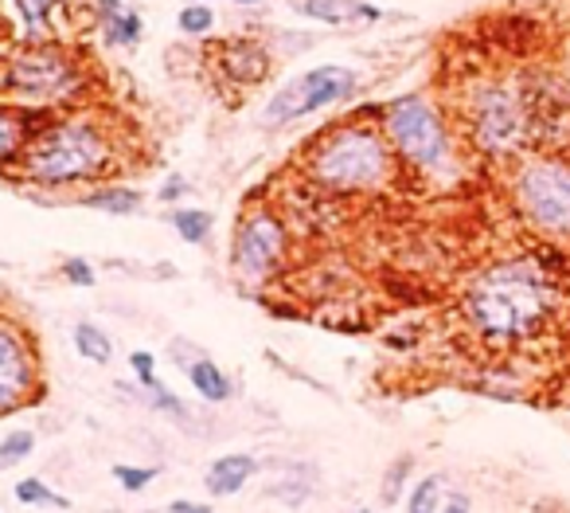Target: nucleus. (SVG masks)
<instances>
[{
    "label": "nucleus",
    "instance_id": "33",
    "mask_svg": "<svg viewBox=\"0 0 570 513\" xmlns=\"http://www.w3.org/2000/svg\"><path fill=\"white\" fill-rule=\"evenodd\" d=\"M168 513H215V510L207 502H192V498H173Z\"/></svg>",
    "mask_w": 570,
    "mask_h": 513
},
{
    "label": "nucleus",
    "instance_id": "3",
    "mask_svg": "<svg viewBox=\"0 0 570 513\" xmlns=\"http://www.w3.org/2000/svg\"><path fill=\"white\" fill-rule=\"evenodd\" d=\"M398 158L383 126L371 122H344L313 141L305 153V177L332 197H359V192H379L395 180Z\"/></svg>",
    "mask_w": 570,
    "mask_h": 513
},
{
    "label": "nucleus",
    "instance_id": "24",
    "mask_svg": "<svg viewBox=\"0 0 570 513\" xmlns=\"http://www.w3.org/2000/svg\"><path fill=\"white\" fill-rule=\"evenodd\" d=\"M410 474H415V454H398L395 463L383 471V486H379V502L383 505H398V498L410 486Z\"/></svg>",
    "mask_w": 570,
    "mask_h": 513
},
{
    "label": "nucleus",
    "instance_id": "28",
    "mask_svg": "<svg viewBox=\"0 0 570 513\" xmlns=\"http://www.w3.org/2000/svg\"><path fill=\"white\" fill-rule=\"evenodd\" d=\"M180 32H185V36H207V32L215 28V9H207V4H200V0H195V4H185V9H180Z\"/></svg>",
    "mask_w": 570,
    "mask_h": 513
},
{
    "label": "nucleus",
    "instance_id": "1",
    "mask_svg": "<svg viewBox=\"0 0 570 513\" xmlns=\"http://www.w3.org/2000/svg\"><path fill=\"white\" fill-rule=\"evenodd\" d=\"M122 146L102 114L90 110H63L31 134L20 153L16 177L43 192H71V188L102 185L117 168Z\"/></svg>",
    "mask_w": 570,
    "mask_h": 513
},
{
    "label": "nucleus",
    "instance_id": "25",
    "mask_svg": "<svg viewBox=\"0 0 570 513\" xmlns=\"http://www.w3.org/2000/svg\"><path fill=\"white\" fill-rule=\"evenodd\" d=\"M55 9H59V0H16L20 21H24V32H28L31 40L48 32V24H51V16H55Z\"/></svg>",
    "mask_w": 570,
    "mask_h": 513
},
{
    "label": "nucleus",
    "instance_id": "26",
    "mask_svg": "<svg viewBox=\"0 0 570 513\" xmlns=\"http://www.w3.org/2000/svg\"><path fill=\"white\" fill-rule=\"evenodd\" d=\"M31 451H36V431H9L0 439V471L28 463Z\"/></svg>",
    "mask_w": 570,
    "mask_h": 513
},
{
    "label": "nucleus",
    "instance_id": "17",
    "mask_svg": "<svg viewBox=\"0 0 570 513\" xmlns=\"http://www.w3.org/2000/svg\"><path fill=\"white\" fill-rule=\"evenodd\" d=\"M185 373H188V385H192V392L200 396L203 404H227V400L235 396L231 376L223 373V368L215 365V361H212L207 353L195 356V361L185 368Z\"/></svg>",
    "mask_w": 570,
    "mask_h": 513
},
{
    "label": "nucleus",
    "instance_id": "5",
    "mask_svg": "<svg viewBox=\"0 0 570 513\" xmlns=\"http://www.w3.org/2000/svg\"><path fill=\"white\" fill-rule=\"evenodd\" d=\"M383 134L395 149V158L426 177H442L454 168V141L438 114L422 95H406L383 110Z\"/></svg>",
    "mask_w": 570,
    "mask_h": 513
},
{
    "label": "nucleus",
    "instance_id": "31",
    "mask_svg": "<svg viewBox=\"0 0 570 513\" xmlns=\"http://www.w3.org/2000/svg\"><path fill=\"white\" fill-rule=\"evenodd\" d=\"M188 180L180 177V173H173V177H165V185L156 188V200H161V204H180V200L188 197Z\"/></svg>",
    "mask_w": 570,
    "mask_h": 513
},
{
    "label": "nucleus",
    "instance_id": "6",
    "mask_svg": "<svg viewBox=\"0 0 570 513\" xmlns=\"http://www.w3.org/2000/svg\"><path fill=\"white\" fill-rule=\"evenodd\" d=\"M356 90H359L356 71L340 67V63H320V67L301 71V75H293L290 83H281L274 90L266 110H262V126L266 129L293 126V122L313 118L320 110L356 99Z\"/></svg>",
    "mask_w": 570,
    "mask_h": 513
},
{
    "label": "nucleus",
    "instance_id": "9",
    "mask_svg": "<svg viewBox=\"0 0 570 513\" xmlns=\"http://www.w3.org/2000/svg\"><path fill=\"white\" fill-rule=\"evenodd\" d=\"M516 204L535 227L570 236V165L567 161H528L516 173Z\"/></svg>",
    "mask_w": 570,
    "mask_h": 513
},
{
    "label": "nucleus",
    "instance_id": "12",
    "mask_svg": "<svg viewBox=\"0 0 570 513\" xmlns=\"http://www.w3.org/2000/svg\"><path fill=\"white\" fill-rule=\"evenodd\" d=\"M55 114H43V110H24V107H12V102H0V173L20 165V153L24 146L31 141L39 126Z\"/></svg>",
    "mask_w": 570,
    "mask_h": 513
},
{
    "label": "nucleus",
    "instance_id": "18",
    "mask_svg": "<svg viewBox=\"0 0 570 513\" xmlns=\"http://www.w3.org/2000/svg\"><path fill=\"white\" fill-rule=\"evenodd\" d=\"M313 483H317V471H305V463H293L286 466V474H281L278 483L266 486V498L290 505V510H301L305 498L313 493Z\"/></svg>",
    "mask_w": 570,
    "mask_h": 513
},
{
    "label": "nucleus",
    "instance_id": "27",
    "mask_svg": "<svg viewBox=\"0 0 570 513\" xmlns=\"http://www.w3.org/2000/svg\"><path fill=\"white\" fill-rule=\"evenodd\" d=\"M110 478L126 493H141L145 486H153L161 478V466H129V463H117L110 466Z\"/></svg>",
    "mask_w": 570,
    "mask_h": 513
},
{
    "label": "nucleus",
    "instance_id": "8",
    "mask_svg": "<svg viewBox=\"0 0 570 513\" xmlns=\"http://www.w3.org/2000/svg\"><path fill=\"white\" fill-rule=\"evenodd\" d=\"M290 259V227L274 208H251L242 212L231 239V267L235 278L246 287L270 283Z\"/></svg>",
    "mask_w": 570,
    "mask_h": 513
},
{
    "label": "nucleus",
    "instance_id": "11",
    "mask_svg": "<svg viewBox=\"0 0 570 513\" xmlns=\"http://www.w3.org/2000/svg\"><path fill=\"white\" fill-rule=\"evenodd\" d=\"M215 67L235 87H258L270 79V51L258 40H227L215 51Z\"/></svg>",
    "mask_w": 570,
    "mask_h": 513
},
{
    "label": "nucleus",
    "instance_id": "22",
    "mask_svg": "<svg viewBox=\"0 0 570 513\" xmlns=\"http://www.w3.org/2000/svg\"><path fill=\"white\" fill-rule=\"evenodd\" d=\"M141 392H145V404L153 408V412L168 415V420H176V424H192V412H188V404L165 385V380H161V376L145 380V385H141Z\"/></svg>",
    "mask_w": 570,
    "mask_h": 513
},
{
    "label": "nucleus",
    "instance_id": "21",
    "mask_svg": "<svg viewBox=\"0 0 570 513\" xmlns=\"http://www.w3.org/2000/svg\"><path fill=\"white\" fill-rule=\"evenodd\" d=\"M12 493H16L20 505H31V510H71V498H63L59 490H51L43 478H36V474H28V478H20L16 486H12Z\"/></svg>",
    "mask_w": 570,
    "mask_h": 513
},
{
    "label": "nucleus",
    "instance_id": "37",
    "mask_svg": "<svg viewBox=\"0 0 570 513\" xmlns=\"http://www.w3.org/2000/svg\"><path fill=\"white\" fill-rule=\"evenodd\" d=\"M0 295H4V290H0Z\"/></svg>",
    "mask_w": 570,
    "mask_h": 513
},
{
    "label": "nucleus",
    "instance_id": "32",
    "mask_svg": "<svg viewBox=\"0 0 570 513\" xmlns=\"http://www.w3.org/2000/svg\"><path fill=\"white\" fill-rule=\"evenodd\" d=\"M438 513H473V498H469L465 490H449Z\"/></svg>",
    "mask_w": 570,
    "mask_h": 513
},
{
    "label": "nucleus",
    "instance_id": "36",
    "mask_svg": "<svg viewBox=\"0 0 570 513\" xmlns=\"http://www.w3.org/2000/svg\"><path fill=\"white\" fill-rule=\"evenodd\" d=\"M200 4H207V0H200Z\"/></svg>",
    "mask_w": 570,
    "mask_h": 513
},
{
    "label": "nucleus",
    "instance_id": "7",
    "mask_svg": "<svg viewBox=\"0 0 570 513\" xmlns=\"http://www.w3.org/2000/svg\"><path fill=\"white\" fill-rule=\"evenodd\" d=\"M43 356L31 326L0 310V420L43 400Z\"/></svg>",
    "mask_w": 570,
    "mask_h": 513
},
{
    "label": "nucleus",
    "instance_id": "30",
    "mask_svg": "<svg viewBox=\"0 0 570 513\" xmlns=\"http://www.w3.org/2000/svg\"><path fill=\"white\" fill-rule=\"evenodd\" d=\"M129 368H134L137 385H145V380L156 376V356L149 353V349H134V353H129Z\"/></svg>",
    "mask_w": 570,
    "mask_h": 513
},
{
    "label": "nucleus",
    "instance_id": "15",
    "mask_svg": "<svg viewBox=\"0 0 570 513\" xmlns=\"http://www.w3.org/2000/svg\"><path fill=\"white\" fill-rule=\"evenodd\" d=\"M301 12L329 28H356V24H376L383 12L364 0H301Z\"/></svg>",
    "mask_w": 570,
    "mask_h": 513
},
{
    "label": "nucleus",
    "instance_id": "20",
    "mask_svg": "<svg viewBox=\"0 0 570 513\" xmlns=\"http://www.w3.org/2000/svg\"><path fill=\"white\" fill-rule=\"evenodd\" d=\"M71 341H75V353L83 356V361H90V365H110V361H114V341H110L106 329L94 326V322H78Z\"/></svg>",
    "mask_w": 570,
    "mask_h": 513
},
{
    "label": "nucleus",
    "instance_id": "16",
    "mask_svg": "<svg viewBox=\"0 0 570 513\" xmlns=\"http://www.w3.org/2000/svg\"><path fill=\"white\" fill-rule=\"evenodd\" d=\"M83 208H94V212H106V216H137L141 204H145V192L134 185H98L87 188L78 197Z\"/></svg>",
    "mask_w": 570,
    "mask_h": 513
},
{
    "label": "nucleus",
    "instance_id": "35",
    "mask_svg": "<svg viewBox=\"0 0 570 513\" xmlns=\"http://www.w3.org/2000/svg\"><path fill=\"white\" fill-rule=\"evenodd\" d=\"M352 513H371V510H352Z\"/></svg>",
    "mask_w": 570,
    "mask_h": 513
},
{
    "label": "nucleus",
    "instance_id": "4",
    "mask_svg": "<svg viewBox=\"0 0 570 513\" xmlns=\"http://www.w3.org/2000/svg\"><path fill=\"white\" fill-rule=\"evenodd\" d=\"M90 87L87 67L59 43L31 40L0 63V102L43 114H63L75 107Z\"/></svg>",
    "mask_w": 570,
    "mask_h": 513
},
{
    "label": "nucleus",
    "instance_id": "10",
    "mask_svg": "<svg viewBox=\"0 0 570 513\" xmlns=\"http://www.w3.org/2000/svg\"><path fill=\"white\" fill-rule=\"evenodd\" d=\"M523 126H528V114H523L520 99L508 87H481L473 95L469 129H473L477 149L493 153V158L512 153L523 141Z\"/></svg>",
    "mask_w": 570,
    "mask_h": 513
},
{
    "label": "nucleus",
    "instance_id": "14",
    "mask_svg": "<svg viewBox=\"0 0 570 513\" xmlns=\"http://www.w3.org/2000/svg\"><path fill=\"white\" fill-rule=\"evenodd\" d=\"M94 21L110 48H134L141 43V16L122 0H94Z\"/></svg>",
    "mask_w": 570,
    "mask_h": 513
},
{
    "label": "nucleus",
    "instance_id": "19",
    "mask_svg": "<svg viewBox=\"0 0 570 513\" xmlns=\"http://www.w3.org/2000/svg\"><path fill=\"white\" fill-rule=\"evenodd\" d=\"M168 224L176 227V236L185 239V243H192V247H203L207 239H212V232H215V216L207 212V208L176 204L173 212H168Z\"/></svg>",
    "mask_w": 570,
    "mask_h": 513
},
{
    "label": "nucleus",
    "instance_id": "23",
    "mask_svg": "<svg viewBox=\"0 0 570 513\" xmlns=\"http://www.w3.org/2000/svg\"><path fill=\"white\" fill-rule=\"evenodd\" d=\"M445 502V478L442 474H426L406 493V513H438Z\"/></svg>",
    "mask_w": 570,
    "mask_h": 513
},
{
    "label": "nucleus",
    "instance_id": "34",
    "mask_svg": "<svg viewBox=\"0 0 570 513\" xmlns=\"http://www.w3.org/2000/svg\"><path fill=\"white\" fill-rule=\"evenodd\" d=\"M235 4H262V0H235Z\"/></svg>",
    "mask_w": 570,
    "mask_h": 513
},
{
    "label": "nucleus",
    "instance_id": "13",
    "mask_svg": "<svg viewBox=\"0 0 570 513\" xmlns=\"http://www.w3.org/2000/svg\"><path fill=\"white\" fill-rule=\"evenodd\" d=\"M262 471V463L254 459V454H219L212 466H207V474H203V490L212 493V498H235V493L246 490V483H251L254 474Z\"/></svg>",
    "mask_w": 570,
    "mask_h": 513
},
{
    "label": "nucleus",
    "instance_id": "2",
    "mask_svg": "<svg viewBox=\"0 0 570 513\" xmlns=\"http://www.w3.org/2000/svg\"><path fill=\"white\" fill-rule=\"evenodd\" d=\"M555 302L552 283L532 263H496L465 290V317L489 346H516L540 334Z\"/></svg>",
    "mask_w": 570,
    "mask_h": 513
},
{
    "label": "nucleus",
    "instance_id": "29",
    "mask_svg": "<svg viewBox=\"0 0 570 513\" xmlns=\"http://www.w3.org/2000/svg\"><path fill=\"white\" fill-rule=\"evenodd\" d=\"M59 275L67 278L71 287H94V267H90V259H83V255H71V259H63V263H59Z\"/></svg>",
    "mask_w": 570,
    "mask_h": 513
}]
</instances>
